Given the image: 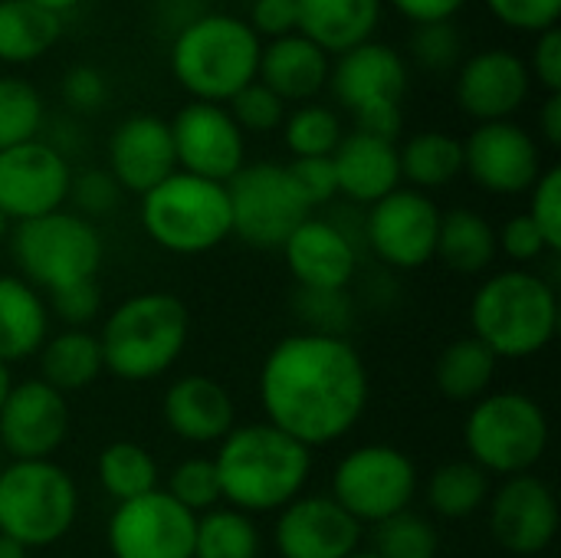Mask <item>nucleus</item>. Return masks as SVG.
Wrapping results in <instances>:
<instances>
[{"mask_svg": "<svg viewBox=\"0 0 561 558\" xmlns=\"http://www.w3.org/2000/svg\"><path fill=\"white\" fill-rule=\"evenodd\" d=\"M529 220L542 234L549 253L561 250V168L552 164L539 174V181L529 191Z\"/></svg>", "mask_w": 561, "mask_h": 558, "instance_id": "nucleus-43", "label": "nucleus"}, {"mask_svg": "<svg viewBox=\"0 0 561 558\" xmlns=\"http://www.w3.org/2000/svg\"><path fill=\"white\" fill-rule=\"evenodd\" d=\"M122 187L115 184V178L102 168L95 171H82V174H72L69 181V201L76 207L79 217L85 220H95V217H108L118 204H122Z\"/></svg>", "mask_w": 561, "mask_h": 558, "instance_id": "nucleus-44", "label": "nucleus"}, {"mask_svg": "<svg viewBox=\"0 0 561 558\" xmlns=\"http://www.w3.org/2000/svg\"><path fill=\"white\" fill-rule=\"evenodd\" d=\"M490 13L519 33H546L559 26L561 0H486Z\"/></svg>", "mask_w": 561, "mask_h": 558, "instance_id": "nucleus-46", "label": "nucleus"}, {"mask_svg": "<svg viewBox=\"0 0 561 558\" xmlns=\"http://www.w3.org/2000/svg\"><path fill=\"white\" fill-rule=\"evenodd\" d=\"M247 26L260 39H279L296 33V0H253Z\"/></svg>", "mask_w": 561, "mask_h": 558, "instance_id": "nucleus-51", "label": "nucleus"}, {"mask_svg": "<svg viewBox=\"0 0 561 558\" xmlns=\"http://www.w3.org/2000/svg\"><path fill=\"white\" fill-rule=\"evenodd\" d=\"M7 237H10V220H7V217L0 214V243H3Z\"/></svg>", "mask_w": 561, "mask_h": 558, "instance_id": "nucleus-57", "label": "nucleus"}, {"mask_svg": "<svg viewBox=\"0 0 561 558\" xmlns=\"http://www.w3.org/2000/svg\"><path fill=\"white\" fill-rule=\"evenodd\" d=\"M227 112H230V118L237 122V128H240L243 135H247V132L266 135V132H273V128L283 125V118H286V102H283L279 95H273L263 82H250V86H243V89L227 102Z\"/></svg>", "mask_w": 561, "mask_h": 558, "instance_id": "nucleus-42", "label": "nucleus"}, {"mask_svg": "<svg viewBox=\"0 0 561 558\" xmlns=\"http://www.w3.org/2000/svg\"><path fill=\"white\" fill-rule=\"evenodd\" d=\"M296 191L302 194V201L309 204V210L329 204L339 197V184H335V168H332V155L329 158H293L286 164Z\"/></svg>", "mask_w": 561, "mask_h": 558, "instance_id": "nucleus-47", "label": "nucleus"}, {"mask_svg": "<svg viewBox=\"0 0 561 558\" xmlns=\"http://www.w3.org/2000/svg\"><path fill=\"white\" fill-rule=\"evenodd\" d=\"M141 227L148 240L174 257H201L230 237L227 187L174 171L141 194Z\"/></svg>", "mask_w": 561, "mask_h": 558, "instance_id": "nucleus-8", "label": "nucleus"}, {"mask_svg": "<svg viewBox=\"0 0 561 558\" xmlns=\"http://www.w3.org/2000/svg\"><path fill=\"white\" fill-rule=\"evenodd\" d=\"M43 128L39 92L16 76H0V151L33 141Z\"/></svg>", "mask_w": 561, "mask_h": 558, "instance_id": "nucleus-39", "label": "nucleus"}, {"mask_svg": "<svg viewBox=\"0 0 561 558\" xmlns=\"http://www.w3.org/2000/svg\"><path fill=\"white\" fill-rule=\"evenodd\" d=\"M79 516V487L56 460H10L0 470V536L46 549L69 536Z\"/></svg>", "mask_w": 561, "mask_h": 558, "instance_id": "nucleus-6", "label": "nucleus"}, {"mask_svg": "<svg viewBox=\"0 0 561 558\" xmlns=\"http://www.w3.org/2000/svg\"><path fill=\"white\" fill-rule=\"evenodd\" d=\"M529 76L549 92H561V30L552 26L546 33H536V46L529 56Z\"/></svg>", "mask_w": 561, "mask_h": 558, "instance_id": "nucleus-50", "label": "nucleus"}, {"mask_svg": "<svg viewBox=\"0 0 561 558\" xmlns=\"http://www.w3.org/2000/svg\"><path fill=\"white\" fill-rule=\"evenodd\" d=\"M10 388H13V378H10V365H3V362H0V408H3V398L10 395Z\"/></svg>", "mask_w": 561, "mask_h": 558, "instance_id": "nucleus-56", "label": "nucleus"}, {"mask_svg": "<svg viewBox=\"0 0 561 558\" xmlns=\"http://www.w3.org/2000/svg\"><path fill=\"white\" fill-rule=\"evenodd\" d=\"M539 128H542V138L549 148H559L561 145V92H549L546 95V105L539 112Z\"/></svg>", "mask_w": 561, "mask_h": 558, "instance_id": "nucleus-53", "label": "nucleus"}, {"mask_svg": "<svg viewBox=\"0 0 561 558\" xmlns=\"http://www.w3.org/2000/svg\"><path fill=\"white\" fill-rule=\"evenodd\" d=\"M329 72L332 59L299 33L260 46L256 82H263L283 102H312L329 86Z\"/></svg>", "mask_w": 561, "mask_h": 558, "instance_id": "nucleus-26", "label": "nucleus"}, {"mask_svg": "<svg viewBox=\"0 0 561 558\" xmlns=\"http://www.w3.org/2000/svg\"><path fill=\"white\" fill-rule=\"evenodd\" d=\"M105 92H108L105 76L95 66H72L62 76V99L76 112H95L105 102Z\"/></svg>", "mask_w": 561, "mask_h": 558, "instance_id": "nucleus-49", "label": "nucleus"}, {"mask_svg": "<svg viewBox=\"0 0 561 558\" xmlns=\"http://www.w3.org/2000/svg\"><path fill=\"white\" fill-rule=\"evenodd\" d=\"M214 467L224 506L247 516L279 513L302 497L312 474V451L266 421L237 424L217 444Z\"/></svg>", "mask_w": 561, "mask_h": 558, "instance_id": "nucleus-2", "label": "nucleus"}, {"mask_svg": "<svg viewBox=\"0 0 561 558\" xmlns=\"http://www.w3.org/2000/svg\"><path fill=\"white\" fill-rule=\"evenodd\" d=\"M161 418L184 444H220L237 428V405L230 391L210 375H181L168 385Z\"/></svg>", "mask_w": 561, "mask_h": 558, "instance_id": "nucleus-24", "label": "nucleus"}, {"mask_svg": "<svg viewBox=\"0 0 561 558\" xmlns=\"http://www.w3.org/2000/svg\"><path fill=\"white\" fill-rule=\"evenodd\" d=\"M95 335L105 372L141 385L178 365L191 339V312L178 296L151 289L118 303Z\"/></svg>", "mask_w": 561, "mask_h": 558, "instance_id": "nucleus-3", "label": "nucleus"}, {"mask_svg": "<svg viewBox=\"0 0 561 558\" xmlns=\"http://www.w3.org/2000/svg\"><path fill=\"white\" fill-rule=\"evenodd\" d=\"M49 335V309L20 276H0V362L13 365L33 358Z\"/></svg>", "mask_w": 561, "mask_h": 558, "instance_id": "nucleus-28", "label": "nucleus"}, {"mask_svg": "<svg viewBox=\"0 0 561 558\" xmlns=\"http://www.w3.org/2000/svg\"><path fill=\"white\" fill-rule=\"evenodd\" d=\"M30 3H36V7H43V10H49V13H56V16H62V13L76 10L82 0H30Z\"/></svg>", "mask_w": 561, "mask_h": 558, "instance_id": "nucleus-54", "label": "nucleus"}, {"mask_svg": "<svg viewBox=\"0 0 561 558\" xmlns=\"http://www.w3.org/2000/svg\"><path fill=\"white\" fill-rule=\"evenodd\" d=\"M329 497L358 526H378L381 520L411 510L417 497V467L391 444H362L335 464Z\"/></svg>", "mask_w": 561, "mask_h": 558, "instance_id": "nucleus-10", "label": "nucleus"}, {"mask_svg": "<svg viewBox=\"0 0 561 558\" xmlns=\"http://www.w3.org/2000/svg\"><path fill=\"white\" fill-rule=\"evenodd\" d=\"M69 437L66 395L39 378L10 388L0 408V447L10 460H53Z\"/></svg>", "mask_w": 561, "mask_h": 558, "instance_id": "nucleus-17", "label": "nucleus"}, {"mask_svg": "<svg viewBox=\"0 0 561 558\" xmlns=\"http://www.w3.org/2000/svg\"><path fill=\"white\" fill-rule=\"evenodd\" d=\"M440 207L431 194L398 187L375 201L365 214V240L371 253L391 270H421L434 260Z\"/></svg>", "mask_w": 561, "mask_h": 558, "instance_id": "nucleus-12", "label": "nucleus"}, {"mask_svg": "<svg viewBox=\"0 0 561 558\" xmlns=\"http://www.w3.org/2000/svg\"><path fill=\"white\" fill-rule=\"evenodd\" d=\"M348 558H378L375 553H355V556H348Z\"/></svg>", "mask_w": 561, "mask_h": 558, "instance_id": "nucleus-58", "label": "nucleus"}, {"mask_svg": "<svg viewBox=\"0 0 561 558\" xmlns=\"http://www.w3.org/2000/svg\"><path fill=\"white\" fill-rule=\"evenodd\" d=\"M559 332V293L533 270H503L483 280L470 299V335L496 358H533Z\"/></svg>", "mask_w": 561, "mask_h": 558, "instance_id": "nucleus-4", "label": "nucleus"}, {"mask_svg": "<svg viewBox=\"0 0 561 558\" xmlns=\"http://www.w3.org/2000/svg\"><path fill=\"white\" fill-rule=\"evenodd\" d=\"M381 0H296V33L325 56H342L375 36Z\"/></svg>", "mask_w": 561, "mask_h": 558, "instance_id": "nucleus-27", "label": "nucleus"}, {"mask_svg": "<svg viewBox=\"0 0 561 558\" xmlns=\"http://www.w3.org/2000/svg\"><path fill=\"white\" fill-rule=\"evenodd\" d=\"M368 368L342 335L293 332L279 339L260 368L266 424L316 451L342 441L368 405Z\"/></svg>", "mask_w": 561, "mask_h": 558, "instance_id": "nucleus-1", "label": "nucleus"}, {"mask_svg": "<svg viewBox=\"0 0 561 558\" xmlns=\"http://www.w3.org/2000/svg\"><path fill=\"white\" fill-rule=\"evenodd\" d=\"M434 260L460 276H477L496 260V230L473 207H454L440 214Z\"/></svg>", "mask_w": 561, "mask_h": 558, "instance_id": "nucleus-30", "label": "nucleus"}, {"mask_svg": "<svg viewBox=\"0 0 561 558\" xmlns=\"http://www.w3.org/2000/svg\"><path fill=\"white\" fill-rule=\"evenodd\" d=\"M10 250L20 266V280L46 296L62 286L95 280L102 266V237L95 224L66 207L13 224Z\"/></svg>", "mask_w": 561, "mask_h": 558, "instance_id": "nucleus-9", "label": "nucleus"}, {"mask_svg": "<svg viewBox=\"0 0 561 558\" xmlns=\"http://www.w3.org/2000/svg\"><path fill=\"white\" fill-rule=\"evenodd\" d=\"M332 168H335L339 194L355 204L371 207L375 201L401 187L398 145L365 132L342 135L339 148L332 151Z\"/></svg>", "mask_w": 561, "mask_h": 558, "instance_id": "nucleus-25", "label": "nucleus"}, {"mask_svg": "<svg viewBox=\"0 0 561 558\" xmlns=\"http://www.w3.org/2000/svg\"><path fill=\"white\" fill-rule=\"evenodd\" d=\"M283 141L293 158H329L342 141V122L319 102H302L283 118Z\"/></svg>", "mask_w": 561, "mask_h": 558, "instance_id": "nucleus-37", "label": "nucleus"}, {"mask_svg": "<svg viewBox=\"0 0 561 558\" xmlns=\"http://www.w3.org/2000/svg\"><path fill=\"white\" fill-rule=\"evenodd\" d=\"M46 309H49V316L62 319L66 329H89V322L99 319V312H102L99 280H82V283H72V286L49 293Z\"/></svg>", "mask_w": 561, "mask_h": 558, "instance_id": "nucleus-45", "label": "nucleus"}, {"mask_svg": "<svg viewBox=\"0 0 561 558\" xmlns=\"http://www.w3.org/2000/svg\"><path fill=\"white\" fill-rule=\"evenodd\" d=\"M164 493L178 506H184L191 516H204V513L217 510L224 503V497H220V480H217L214 457H187V460H181L168 474Z\"/></svg>", "mask_w": 561, "mask_h": 558, "instance_id": "nucleus-40", "label": "nucleus"}, {"mask_svg": "<svg viewBox=\"0 0 561 558\" xmlns=\"http://www.w3.org/2000/svg\"><path fill=\"white\" fill-rule=\"evenodd\" d=\"M371 529H375L371 553L378 558H437V549H440V536L434 523L414 510L394 513Z\"/></svg>", "mask_w": 561, "mask_h": 558, "instance_id": "nucleus-38", "label": "nucleus"}, {"mask_svg": "<svg viewBox=\"0 0 561 558\" xmlns=\"http://www.w3.org/2000/svg\"><path fill=\"white\" fill-rule=\"evenodd\" d=\"M463 444L486 477L533 474L549 451V418L526 391H490L470 405Z\"/></svg>", "mask_w": 561, "mask_h": 558, "instance_id": "nucleus-7", "label": "nucleus"}, {"mask_svg": "<svg viewBox=\"0 0 561 558\" xmlns=\"http://www.w3.org/2000/svg\"><path fill=\"white\" fill-rule=\"evenodd\" d=\"M411 56L427 72L454 69L460 66V56H463V33L454 26V20L421 23L414 26V36H411Z\"/></svg>", "mask_w": 561, "mask_h": 558, "instance_id": "nucleus-41", "label": "nucleus"}, {"mask_svg": "<svg viewBox=\"0 0 561 558\" xmlns=\"http://www.w3.org/2000/svg\"><path fill=\"white\" fill-rule=\"evenodd\" d=\"M467 0H391V7L408 16L414 26L421 23H440V20H454L463 10Z\"/></svg>", "mask_w": 561, "mask_h": 558, "instance_id": "nucleus-52", "label": "nucleus"}, {"mask_svg": "<svg viewBox=\"0 0 561 558\" xmlns=\"http://www.w3.org/2000/svg\"><path fill=\"white\" fill-rule=\"evenodd\" d=\"M533 76L523 56L510 49H483L457 66V105L483 122H510L529 99Z\"/></svg>", "mask_w": 561, "mask_h": 558, "instance_id": "nucleus-19", "label": "nucleus"}, {"mask_svg": "<svg viewBox=\"0 0 561 558\" xmlns=\"http://www.w3.org/2000/svg\"><path fill=\"white\" fill-rule=\"evenodd\" d=\"M329 86L335 99L352 112H365L375 105H401L404 89H408V69L398 49L385 43H362L332 62Z\"/></svg>", "mask_w": 561, "mask_h": 558, "instance_id": "nucleus-23", "label": "nucleus"}, {"mask_svg": "<svg viewBox=\"0 0 561 558\" xmlns=\"http://www.w3.org/2000/svg\"><path fill=\"white\" fill-rule=\"evenodd\" d=\"M0 558H30V553L23 546H16L13 539L0 536Z\"/></svg>", "mask_w": 561, "mask_h": 558, "instance_id": "nucleus-55", "label": "nucleus"}, {"mask_svg": "<svg viewBox=\"0 0 561 558\" xmlns=\"http://www.w3.org/2000/svg\"><path fill=\"white\" fill-rule=\"evenodd\" d=\"M490 533L513 556H539L559 533V503L546 480L533 474L506 477L490 497Z\"/></svg>", "mask_w": 561, "mask_h": 558, "instance_id": "nucleus-18", "label": "nucleus"}, {"mask_svg": "<svg viewBox=\"0 0 561 558\" xmlns=\"http://www.w3.org/2000/svg\"><path fill=\"white\" fill-rule=\"evenodd\" d=\"M496 365L500 358L480 339L460 335L437 355V365H434L437 391L454 405H473L483 395H490Z\"/></svg>", "mask_w": 561, "mask_h": 558, "instance_id": "nucleus-31", "label": "nucleus"}, {"mask_svg": "<svg viewBox=\"0 0 561 558\" xmlns=\"http://www.w3.org/2000/svg\"><path fill=\"white\" fill-rule=\"evenodd\" d=\"M224 187L230 201V234L253 250H279L289 234L312 217L286 164H243Z\"/></svg>", "mask_w": 561, "mask_h": 558, "instance_id": "nucleus-11", "label": "nucleus"}, {"mask_svg": "<svg viewBox=\"0 0 561 558\" xmlns=\"http://www.w3.org/2000/svg\"><path fill=\"white\" fill-rule=\"evenodd\" d=\"M39 355V382L56 388L59 395L82 391L99 382L105 372L99 335L89 329H62L56 335H46Z\"/></svg>", "mask_w": 561, "mask_h": 558, "instance_id": "nucleus-29", "label": "nucleus"}, {"mask_svg": "<svg viewBox=\"0 0 561 558\" xmlns=\"http://www.w3.org/2000/svg\"><path fill=\"white\" fill-rule=\"evenodd\" d=\"M59 33L62 16L30 0H0V62H33L56 46Z\"/></svg>", "mask_w": 561, "mask_h": 558, "instance_id": "nucleus-33", "label": "nucleus"}, {"mask_svg": "<svg viewBox=\"0 0 561 558\" xmlns=\"http://www.w3.org/2000/svg\"><path fill=\"white\" fill-rule=\"evenodd\" d=\"M496 253H503L513 263H536L549 253V247L529 220V214H516L496 230Z\"/></svg>", "mask_w": 561, "mask_h": 558, "instance_id": "nucleus-48", "label": "nucleus"}, {"mask_svg": "<svg viewBox=\"0 0 561 558\" xmlns=\"http://www.w3.org/2000/svg\"><path fill=\"white\" fill-rule=\"evenodd\" d=\"M273 543L279 558H348L358 553L362 526L332 497H296L279 510Z\"/></svg>", "mask_w": 561, "mask_h": 558, "instance_id": "nucleus-20", "label": "nucleus"}, {"mask_svg": "<svg viewBox=\"0 0 561 558\" xmlns=\"http://www.w3.org/2000/svg\"><path fill=\"white\" fill-rule=\"evenodd\" d=\"M490 503V477L473 460H447L427 480V506L440 520H470Z\"/></svg>", "mask_w": 561, "mask_h": 558, "instance_id": "nucleus-35", "label": "nucleus"}, {"mask_svg": "<svg viewBox=\"0 0 561 558\" xmlns=\"http://www.w3.org/2000/svg\"><path fill=\"white\" fill-rule=\"evenodd\" d=\"M260 553H263V536L253 516L224 503L197 516L194 558H260Z\"/></svg>", "mask_w": 561, "mask_h": 558, "instance_id": "nucleus-36", "label": "nucleus"}, {"mask_svg": "<svg viewBox=\"0 0 561 558\" xmlns=\"http://www.w3.org/2000/svg\"><path fill=\"white\" fill-rule=\"evenodd\" d=\"M279 250L289 276L306 293H345L355 276L352 237L332 220L306 217Z\"/></svg>", "mask_w": 561, "mask_h": 558, "instance_id": "nucleus-22", "label": "nucleus"}, {"mask_svg": "<svg viewBox=\"0 0 561 558\" xmlns=\"http://www.w3.org/2000/svg\"><path fill=\"white\" fill-rule=\"evenodd\" d=\"M115 184L128 194H148L178 171L171 128L164 118L138 112L128 115L108 138V168Z\"/></svg>", "mask_w": 561, "mask_h": 558, "instance_id": "nucleus-21", "label": "nucleus"}, {"mask_svg": "<svg viewBox=\"0 0 561 558\" xmlns=\"http://www.w3.org/2000/svg\"><path fill=\"white\" fill-rule=\"evenodd\" d=\"M398 161L401 181L421 194H431L463 174V141L447 132H417L398 145Z\"/></svg>", "mask_w": 561, "mask_h": 558, "instance_id": "nucleus-32", "label": "nucleus"}, {"mask_svg": "<svg viewBox=\"0 0 561 558\" xmlns=\"http://www.w3.org/2000/svg\"><path fill=\"white\" fill-rule=\"evenodd\" d=\"M178 171L227 184L247 164V135L230 118L227 105L187 102L171 122Z\"/></svg>", "mask_w": 561, "mask_h": 558, "instance_id": "nucleus-14", "label": "nucleus"}, {"mask_svg": "<svg viewBox=\"0 0 561 558\" xmlns=\"http://www.w3.org/2000/svg\"><path fill=\"white\" fill-rule=\"evenodd\" d=\"M194 526L197 516L154 490L115 506L105 543L112 558H194Z\"/></svg>", "mask_w": 561, "mask_h": 558, "instance_id": "nucleus-13", "label": "nucleus"}, {"mask_svg": "<svg viewBox=\"0 0 561 558\" xmlns=\"http://www.w3.org/2000/svg\"><path fill=\"white\" fill-rule=\"evenodd\" d=\"M95 474H99L102 490L115 503H128V500H138L145 493H154L158 480H161L158 460L151 457L148 447L135 444V441L105 444L99 460H95Z\"/></svg>", "mask_w": 561, "mask_h": 558, "instance_id": "nucleus-34", "label": "nucleus"}, {"mask_svg": "<svg viewBox=\"0 0 561 558\" xmlns=\"http://www.w3.org/2000/svg\"><path fill=\"white\" fill-rule=\"evenodd\" d=\"M263 39L243 16L197 13L171 43V72L194 102L227 105L243 86L256 82Z\"/></svg>", "mask_w": 561, "mask_h": 558, "instance_id": "nucleus-5", "label": "nucleus"}, {"mask_svg": "<svg viewBox=\"0 0 561 558\" xmlns=\"http://www.w3.org/2000/svg\"><path fill=\"white\" fill-rule=\"evenodd\" d=\"M69 161L49 141H23L0 151V214L10 224H23L69 201Z\"/></svg>", "mask_w": 561, "mask_h": 558, "instance_id": "nucleus-15", "label": "nucleus"}, {"mask_svg": "<svg viewBox=\"0 0 561 558\" xmlns=\"http://www.w3.org/2000/svg\"><path fill=\"white\" fill-rule=\"evenodd\" d=\"M542 171L536 138L516 122H483L463 141V174L486 194H526Z\"/></svg>", "mask_w": 561, "mask_h": 558, "instance_id": "nucleus-16", "label": "nucleus"}]
</instances>
